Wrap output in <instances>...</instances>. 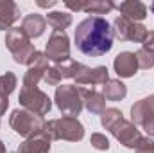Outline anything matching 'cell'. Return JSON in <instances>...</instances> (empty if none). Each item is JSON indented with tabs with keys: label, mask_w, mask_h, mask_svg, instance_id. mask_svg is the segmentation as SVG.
Masks as SVG:
<instances>
[{
	"label": "cell",
	"mask_w": 154,
	"mask_h": 153,
	"mask_svg": "<svg viewBox=\"0 0 154 153\" xmlns=\"http://www.w3.org/2000/svg\"><path fill=\"white\" fill-rule=\"evenodd\" d=\"M75 47L86 56H102L113 47V31L106 18L90 16L75 29Z\"/></svg>",
	"instance_id": "obj_1"
},
{
	"label": "cell",
	"mask_w": 154,
	"mask_h": 153,
	"mask_svg": "<svg viewBox=\"0 0 154 153\" xmlns=\"http://www.w3.org/2000/svg\"><path fill=\"white\" fill-rule=\"evenodd\" d=\"M7 45L14 54V60L18 63H25L29 61V58H32L36 52L32 50V45L29 43V38L25 36V31L22 29H13L7 34Z\"/></svg>",
	"instance_id": "obj_2"
},
{
	"label": "cell",
	"mask_w": 154,
	"mask_h": 153,
	"mask_svg": "<svg viewBox=\"0 0 154 153\" xmlns=\"http://www.w3.org/2000/svg\"><path fill=\"white\" fill-rule=\"evenodd\" d=\"M56 99H57V106L61 108V112L68 115H77L81 112V101H79V94L74 86L66 85V86H59L57 88V94H56Z\"/></svg>",
	"instance_id": "obj_3"
},
{
	"label": "cell",
	"mask_w": 154,
	"mask_h": 153,
	"mask_svg": "<svg viewBox=\"0 0 154 153\" xmlns=\"http://www.w3.org/2000/svg\"><path fill=\"white\" fill-rule=\"evenodd\" d=\"M11 126L22 135H29L41 128V119L34 117L32 114L16 110V112H13V117H11Z\"/></svg>",
	"instance_id": "obj_4"
},
{
	"label": "cell",
	"mask_w": 154,
	"mask_h": 153,
	"mask_svg": "<svg viewBox=\"0 0 154 153\" xmlns=\"http://www.w3.org/2000/svg\"><path fill=\"white\" fill-rule=\"evenodd\" d=\"M47 54L54 61H61L68 58V38L65 31H54L47 45Z\"/></svg>",
	"instance_id": "obj_5"
},
{
	"label": "cell",
	"mask_w": 154,
	"mask_h": 153,
	"mask_svg": "<svg viewBox=\"0 0 154 153\" xmlns=\"http://www.w3.org/2000/svg\"><path fill=\"white\" fill-rule=\"evenodd\" d=\"M20 101H22V105L32 108L38 114H47L50 110V99L45 94L38 92L36 88H23V92L20 96Z\"/></svg>",
	"instance_id": "obj_6"
},
{
	"label": "cell",
	"mask_w": 154,
	"mask_h": 153,
	"mask_svg": "<svg viewBox=\"0 0 154 153\" xmlns=\"http://www.w3.org/2000/svg\"><path fill=\"white\" fill-rule=\"evenodd\" d=\"M115 34L122 40H136V41H142V40L147 36V31L145 27L142 25H136V24H131L127 18H116L115 20Z\"/></svg>",
	"instance_id": "obj_7"
},
{
	"label": "cell",
	"mask_w": 154,
	"mask_h": 153,
	"mask_svg": "<svg viewBox=\"0 0 154 153\" xmlns=\"http://www.w3.org/2000/svg\"><path fill=\"white\" fill-rule=\"evenodd\" d=\"M54 128H59V130H54L52 133H54V137L56 139H59V137H63V139H70V141H79L81 137H82V126L74 121V119H63V121H54V122H50Z\"/></svg>",
	"instance_id": "obj_8"
},
{
	"label": "cell",
	"mask_w": 154,
	"mask_h": 153,
	"mask_svg": "<svg viewBox=\"0 0 154 153\" xmlns=\"http://www.w3.org/2000/svg\"><path fill=\"white\" fill-rule=\"evenodd\" d=\"M136 56L131 54V52H122L118 54L115 60V69H116V74L118 76H124V77H129L136 72Z\"/></svg>",
	"instance_id": "obj_9"
},
{
	"label": "cell",
	"mask_w": 154,
	"mask_h": 153,
	"mask_svg": "<svg viewBox=\"0 0 154 153\" xmlns=\"http://www.w3.org/2000/svg\"><path fill=\"white\" fill-rule=\"evenodd\" d=\"M118 9L125 15L124 18H127V20H142V18H145V13H147L145 5L142 2H122L118 5Z\"/></svg>",
	"instance_id": "obj_10"
},
{
	"label": "cell",
	"mask_w": 154,
	"mask_h": 153,
	"mask_svg": "<svg viewBox=\"0 0 154 153\" xmlns=\"http://www.w3.org/2000/svg\"><path fill=\"white\" fill-rule=\"evenodd\" d=\"M18 18V9L13 2H0V29L9 27Z\"/></svg>",
	"instance_id": "obj_11"
},
{
	"label": "cell",
	"mask_w": 154,
	"mask_h": 153,
	"mask_svg": "<svg viewBox=\"0 0 154 153\" xmlns=\"http://www.w3.org/2000/svg\"><path fill=\"white\" fill-rule=\"evenodd\" d=\"M45 29V20L39 15H29L23 20V31L29 36H39Z\"/></svg>",
	"instance_id": "obj_12"
},
{
	"label": "cell",
	"mask_w": 154,
	"mask_h": 153,
	"mask_svg": "<svg viewBox=\"0 0 154 153\" xmlns=\"http://www.w3.org/2000/svg\"><path fill=\"white\" fill-rule=\"evenodd\" d=\"M48 148H50L48 141L43 139V137H38V139H32V141L25 142L18 153H47Z\"/></svg>",
	"instance_id": "obj_13"
},
{
	"label": "cell",
	"mask_w": 154,
	"mask_h": 153,
	"mask_svg": "<svg viewBox=\"0 0 154 153\" xmlns=\"http://www.w3.org/2000/svg\"><path fill=\"white\" fill-rule=\"evenodd\" d=\"M48 24L56 29V31H63L65 27H68L72 24V16L66 13H50L48 15Z\"/></svg>",
	"instance_id": "obj_14"
},
{
	"label": "cell",
	"mask_w": 154,
	"mask_h": 153,
	"mask_svg": "<svg viewBox=\"0 0 154 153\" xmlns=\"http://www.w3.org/2000/svg\"><path fill=\"white\" fill-rule=\"evenodd\" d=\"M106 92V96L109 97V99H120V97H124L125 96V86L120 83V81H109V86L104 90Z\"/></svg>",
	"instance_id": "obj_15"
},
{
	"label": "cell",
	"mask_w": 154,
	"mask_h": 153,
	"mask_svg": "<svg viewBox=\"0 0 154 153\" xmlns=\"http://www.w3.org/2000/svg\"><path fill=\"white\" fill-rule=\"evenodd\" d=\"M120 121H122V112L113 110V108L108 110V112H104V115H102V124L106 128H109V130H113Z\"/></svg>",
	"instance_id": "obj_16"
},
{
	"label": "cell",
	"mask_w": 154,
	"mask_h": 153,
	"mask_svg": "<svg viewBox=\"0 0 154 153\" xmlns=\"http://www.w3.org/2000/svg\"><path fill=\"white\" fill-rule=\"evenodd\" d=\"M14 83H16V79L11 72L0 77V97H7V94L14 88Z\"/></svg>",
	"instance_id": "obj_17"
},
{
	"label": "cell",
	"mask_w": 154,
	"mask_h": 153,
	"mask_svg": "<svg viewBox=\"0 0 154 153\" xmlns=\"http://www.w3.org/2000/svg\"><path fill=\"white\" fill-rule=\"evenodd\" d=\"M82 9H86L88 13H99V15H102V13L111 11L113 4L111 2H91V4H84Z\"/></svg>",
	"instance_id": "obj_18"
},
{
	"label": "cell",
	"mask_w": 154,
	"mask_h": 153,
	"mask_svg": "<svg viewBox=\"0 0 154 153\" xmlns=\"http://www.w3.org/2000/svg\"><path fill=\"white\" fill-rule=\"evenodd\" d=\"M86 106H88L90 112H100L102 106H104V101H102V97H100L99 94H93V92H91V96H88Z\"/></svg>",
	"instance_id": "obj_19"
},
{
	"label": "cell",
	"mask_w": 154,
	"mask_h": 153,
	"mask_svg": "<svg viewBox=\"0 0 154 153\" xmlns=\"http://www.w3.org/2000/svg\"><path fill=\"white\" fill-rule=\"evenodd\" d=\"M136 60H140V65H142L143 69H149V67L154 65V54L151 50H147V49H142V50L138 52Z\"/></svg>",
	"instance_id": "obj_20"
},
{
	"label": "cell",
	"mask_w": 154,
	"mask_h": 153,
	"mask_svg": "<svg viewBox=\"0 0 154 153\" xmlns=\"http://www.w3.org/2000/svg\"><path fill=\"white\" fill-rule=\"evenodd\" d=\"M91 144H93L97 150H108V148H109L108 139H106V137H102L100 133H95V135L91 137Z\"/></svg>",
	"instance_id": "obj_21"
},
{
	"label": "cell",
	"mask_w": 154,
	"mask_h": 153,
	"mask_svg": "<svg viewBox=\"0 0 154 153\" xmlns=\"http://www.w3.org/2000/svg\"><path fill=\"white\" fill-rule=\"evenodd\" d=\"M48 72H50V74H47V77H45L47 83H56V81L59 79V76H61V72H57L56 69H52V70H48Z\"/></svg>",
	"instance_id": "obj_22"
},
{
	"label": "cell",
	"mask_w": 154,
	"mask_h": 153,
	"mask_svg": "<svg viewBox=\"0 0 154 153\" xmlns=\"http://www.w3.org/2000/svg\"><path fill=\"white\" fill-rule=\"evenodd\" d=\"M151 41V47H154V33H151L149 34V38H147V43Z\"/></svg>",
	"instance_id": "obj_23"
},
{
	"label": "cell",
	"mask_w": 154,
	"mask_h": 153,
	"mask_svg": "<svg viewBox=\"0 0 154 153\" xmlns=\"http://www.w3.org/2000/svg\"><path fill=\"white\" fill-rule=\"evenodd\" d=\"M0 153H5V150H4V146H2V142H0Z\"/></svg>",
	"instance_id": "obj_24"
},
{
	"label": "cell",
	"mask_w": 154,
	"mask_h": 153,
	"mask_svg": "<svg viewBox=\"0 0 154 153\" xmlns=\"http://www.w3.org/2000/svg\"><path fill=\"white\" fill-rule=\"evenodd\" d=\"M151 11H152V13H154V2H152V4H151Z\"/></svg>",
	"instance_id": "obj_25"
}]
</instances>
